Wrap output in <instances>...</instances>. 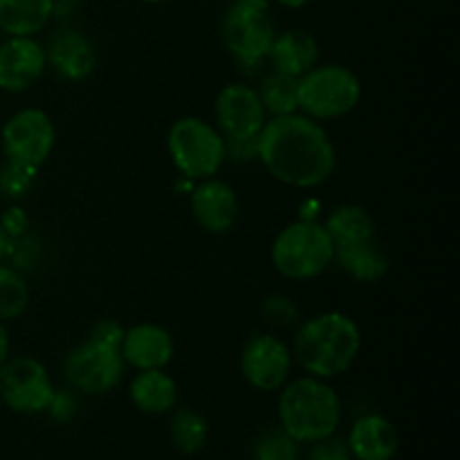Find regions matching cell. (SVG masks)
Returning <instances> with one entry per match:
<instances>
[{
  "instance_id": "cell-7",
  "label": "cell",
  "mask_w": 460,
  "mask_h": 460,
  "mask_svg": "<svg viewBox=\"0 0 460 460\" xmlns=\"http://www.w3.org/2000/svg\"><path fill=\"white\" fill-rule=\"evenodd\" d=\"M277 36L270 9L250 7L234 0L220 21V39L227 52L241 66L254 67L268 58L272 40Z\"/></svg>"
},
{
  "instance_id": "cell-5",
  "label": "cell",
  "mask_w": 460,
  "mask_h": 460,
  "mask_svg": "<svg viewBox=\"0 0 460 460\" xmlns=\"http://www.w3.org/2000/svg\"><path fill=\"white\" fill-rule=\"evenodd\" d=\"M166 151L182 178H216L227 162V142L214 124L196 115L180 117L166 135Z\"/></svg>"
},
{
  "instance_id": "cell-21",
  "label": "cell",
  "mask_w": 460,
  "mask_h": 460,
  "mask_svg": "<svg viewBox=\"0 0 460 460\" xmlns=\"http://www.w3.org/2000/svg\"><path fill=\"white\" fill-rule=\"evenodd\" d=\"M54 16V0H0V31L36 36Z\"/></svg>"
},
{
  "instance_id": "cell-10",
  "label": "cell",
  "mask_w": 460,
  "mask_h": 460,
  "mask_svg": "<svg viewBox=\"0 0 460 460\" xmlns=\"http://www.w3.org/2000/svg\"><path fill=\"white\" fill-rule=\"evenodd\" d=\"M124 368V358L117 346L85 340L67 353L63 362V376L70 389L88 395H102L119 386Z\"/></svg>"
},
{
  "instance_id": "cell-3",
  "label": "cell",
  "mask_w": 460,
  "mask_h": 460,
  "mask_svg": "<svg viewBox=\"0 0 460 460\" xmlns=\"http://www.w3.org/2000/svg\"><path fill=\"white\" fill-rule=\"evenodd\" d=\"M279 395V427L299 445L335 436L341 422V400L328 380L301 376L288 380Z\"/></svg>"
},
{
  "instance_id": "cell-1",
  "label": "cell",
  "mask_w": 460,
  "mask_h": 460,
  "mask_svg": "<svg viewBox=\"0 0 460 460\" xmlns=\"http://www.w3.org/2000/svg\"><path fill=\"white\" fill-rule=\"evenodd\" d=\"M256 160L277 182L292 189H317L337 169L331 135L304 112L268 117L256 137Z\"/></svg>"
},
{
  "instance_id": "cell-4",
  "label": "cell",
  "mask_w": 460,
  "mask_h": 460,
  "mask_svg": "<svg viewBox=\"0 0 460 460\" xmlns=\"http://www.w3.org/2000/svg\"><path fill=\"white\" fill-rule=\"evenodd\" d=\"M272 268L290 281L317 279L335 263V243L319 220H295L277 234L270 250Z\"/></svg>"
},
{
  "instance_id": "cell-29",
  "label": "cell",
  "mask_w": 460,
  "mask_h": 460,
  "mask_svg": "<svg viewBox=\"0 0 460 460\" xmlns=\"http://www.w3.org/2000/svg\"><path fill=\"white\" fill-rule=\"evenodd\" d=\"M305 460H355L350 454L346 440L337 438V436H328V438L317 440L310 445V452L305 454Z\"/></svg>"
},
{
  "instance_id": "cell-33",
  "label": "cell",
  "mask_w": 460,
  "mask_h": 460,
  "mask_svg": "<svg viewBox=\"0 0 460 460\" xmlns=\"http://www.w3.org/2000/svg\"><path fill=\"white\" fill-rule=\"evenodd\" d=\"M12 355V340H9V331L3 322H0V367L7 362V358Z\"/></svg>"
},
{
  "instance_id": "cell-32",
  "label": "cell",
  "mask_w": 460,
  "mask_h": 460,
  "mask_svg": "<svg viewBox=\"0 0 460 460\" xmlns=\"http://www.w3.org/2000/svg\"><path fill=\"white\" fill-rule=\"evenodd\" d=\"M0 223H3L4 232L9 234V238H21L22 234L30 232V218H27L25 211L21 209V207L12 205L7 207V209L3 211V216H0Z\"/></svg>"
},
{
  "instance_id": "cell-12",
  "label": "cell",
  "mask_w": 460,
  "mask_h": 460,
  "mask_svg": "<svg viewBox=\"0 0 460 460\" xmlns=\"http://www.w3.org/2000/svg\"><path fill=\"white\" fill-rule=\"evenodd\" d=\"M292 350L281 337L272 332H259L250 337L241 353L243 380L256 391L272 394L279 391L292 373Z\"/></svg>"
},
{
  "instance_id": "cell-19",
  "label": "cell",
  "mask_w": 460,
  "mask_h": 460,
  "mask_svg": "<svg viewBox=\"0 0 460 460\" xmlns=\"http://www.w3.org/2000/svg\"><path fill=\"white\" fill-rule=\"evenodd\" d=\"M130 402L148 416H164L178 404V382L164 368L137 371L128 386Z\"/></svg>"
},
{
  "instance_id": "cell-24",
  "label": "cell",
  "mask_w": 460,
  "mask_h": 460,
  "mask_svg": "<svg viewBox=\"0 0 460 460\" xmlns=\"http://www.w3.org/2000/svg\"><path fill=\"white\" fill-rule=\"evenodd\" d=\"M296 84L299 79L295 76H286L281 72L270 70L263 76L259 90L261 102H263L265 112L268 117H281V115H292V112H299V103H296Z\"/></svg>"
},
{
  "instance_id": "cell-25",
  "label": "cell",
  "mask_w": 460,
  "mask_h": 460,
  "mask_svg": "<svg viewBox=\"0 0 460 460\" xmlns=\"http://www.w3.org/2000/svg\"><path fill=\"white\" fill-rule=\"evenodd\" d=\"M30 283L16 268L0 265V322H16L30 308Z\"/></svg>"
},
{
  "instance_id": "cell-37",
  "label": "cell",
  "mask_w": 460,
  "mask_h": 460,
  "mask_svg": "<svg viewBox=\"0 0 460 460\" xmlns=\"http://www.w3.org/2000/svg\"><path fill=\"white\" fill-rule=\"evenodd\" d=\"M139 3H146V4H160V3H166V0H139Z\"/></svg>"
},
{
  "instance_id": "cell-13",
  "label": "cell",
  "mask_w": 460,
  "mask_h": 460,
  "mask_svg": "<svg viewBox=\"0 0 460 460\" xmlns=\"http://www.w3.org/2000/svg\"><path fill=\"white\" fill-rule=\"evenodd\" d=\"M48 70V54L34 36H7L0 43V90L21 94L34 88Z\"/></svg>"
},
{
  "instance_id": "cell-30",
  "label": "cell",
  "mask_w": 460,
  "mask_h": 460,
  "mask_svg": "<svg viewBox=\"0 0 460 460\" xmlns=\"http://www.w3.org/2000/svg\"><path fill=\"white\" fill-rule=\"evenodd\" d=\"M79 411V402H76V395L72 394V389H57L52 395V402H49L48 413L52 416L54 422H70L72 418Z\"/></svg>"
},
{
  "instance_id": "cell-15",
  "label": "cell",
  "mask_w": 460,
  "mask_h": 460,
  "mask_svg": "<svg viewBox=\"0 0 460 460\" xmlns=\"http://www.w3.org/2000/svg\"><path fill=\"white\" fill-rule=\"evenodd\" d=\"M119 353L124 364L135 371H151V368H166L173 362L175 341L173 335L164 326L157 323H137L124 331Z\"/></svg>"
},
{
  "instance_id": "cell-27",
  "label": "cell",
  "mask_w": 460,
  "mask_h": 460,
  "mask_svg": "<svg viewBox=\"0 0 460 460\" xmlns=\"http://www.w3.org/2000/svg\"><path fill=\"white\" fill-rule=\"evenodd\" d=\"M36 173L39 171L30 169V166L16 164V162H4V166L0 169V193L4 198L18 200V198L30 193V189L34 187Z\"/></svg>"
},
{
  "instance_id": "cell-35",
  "label": "cell",
  "mask_w": 460,
  "mask_h": 460,
  "mask_svg": "<svg viewBox=\"0 0 460 460\" xmlns=\"http://www.w3.org/2000/svg\"><path fill=\"white\" fill-rule=\"evenodd\" d=\"M272 3L281 4V7H286V9H301V7H305L310 0H272Z\"/></svg>"
},
{
  "instance_id": "cell-36",
  "label": "cell",
  "mask_w": 460,
  "mask_h": 460,
  "mask_svg": "<svg viewBox=\"0 0 460 460\" xmlns=\"http://www.w3.org/2000/svg\"><path fill=\"white\" fill-rule=\"evenodd\" d=\"M243 4H250V7H259V9H270L272 0H238Z\"/></svg>"
},
{
  "instance_id": "cell-20",
  "label": "cell",
  "mask_w": 460,
  "mask_h": 460,
  "mask_svg": "<svg viewBox=\"0 0 460 460\" xmlns=\"http://www.w3.org/2000/svg\"><path fill=\"white\" fill-rule=\"evenodd\" d=\"M323 227L335 243V250L376 241V220H373L371 211L364 209L362 205H353V202L335 207L328 214Z\"/></svg>"
},
{
  "instance_id": "cell-6",
  "label": "cell",
  "mask_w": 460,
  "mask_h": 460,
  "mask_svg": "<svg viewBox=\"0 0 460 460\" xmlns=\"http://www.w3.org/2000/svg\"><path fill=\"white\" fill-rule=\"evenodd\" d=\"M362 99V81L350 67L323 63L299 76L296 103L299 112L314 121H332L346 117Z\"/></svg>"
},
{
  "instance_id": "cell-22",
  "label": "cell",
  "mask_w": 460,
  "mask_h": 460,
  "mask_svg": "<svg viewBox=\"0 0 460 460\" xmlns=\"http://www.w3.org/2000/svg\"><path fill=\"white\" fill-rule=\"evenodd\" d=\"M335 263L359 283H377L389 272V259L380 250L377 241H368L353 247H337Z\"/></svg>"
},
{
  "instance_id": "cell-2",
  "label": "cell",
  "mask_w": 460,
  "mask_h": 460,
  "mask_svg": "<svg viewBox=\"0 0 460 460\" xmlns=\"http://www.w3.org/2000/svg\"><path fill=\"white\" fill-rule=\"evenodd\" d=\"M290 350L292 359L305 376L335 380L358 362L362 331L350 314L328 310L299 323Z\"/></svg>"
},
{
  "instance_id": "cell-9",
  "label": "cell",
  "mask_w": 460,
  "mask_h": 460,
  "mask_svg": "<svg viewBox=\"0 0 460 460\" xmlns=\"http://www.w3.org/2000/svg\"><path fill=\"white\" fill-rule=\"evenodd\" d=\"M57 144L52 117L40 108H21L0 130V146L4 160L39 171L49 160Z\"/></svg>"
},
{
  "instance_id": "cell-26",
  "label": "cell",
  "mask_w": 460,
  "mask_h": 460,
  "mask_svg": "<svg viewBox=\"0 0 460 460\" xmlns=\"http://www.w3.org/2000/svg\"><path fill=\"white\" fill-rule=\"evenodd\" d=\"M252 460H299V443L281 427H270L254 440Z\"/></svg>"
},
{
  "instance_id": "cell-11",
  "label": "cell",
  "mask_w": 460,
  "mask_h": 460,
  "mask_svg": "<svg viewBox=\"0 0 460 460\" xmlns=\"http://www.w3.org/2000/svg\"><path fill=\"white\" fill-rule=\"evenodd\" d=\"M214 119L225 142H252L268 121V112L254 85L234 81L216 94Z\"/></svg>"
},
{
  "instance_id": "cell-28",
  "label": "cell",
  "mask_w": 460,
  "mask_h": 460,
  "mask_svg": "<svg viewBox=\"0 0 460 460\" xmlns=\"http://www.w3.org/2000/svg\"><path fill=\"white\" fill-rule=\"evenodd\" d=\"M299 305L288 295H272L263 301V317L270 326L288 328L299 322Z\"/></svg>"
},
{
  "instance_id": "cell-14",
  "label": "cell",
  "mask_w": 460,
  "mask_h": 460,
  "mask_svg": "<svg viewBox=\"0 0 460 460\" xmlns=\"http://www.w3.org/2000/svg\"><path fill=\"white\" fill-rule=\"evenodd\" d=\"M189 205L196 223L207 234H227L238 218V196L225 180H200L189 191Z\"/></svg>"
},
{
  "instance_id": "cell-34",
  "label": "cell",
  "mask_w": 460,
  "mask_h": 460,
  "mask_svg": "<svg viewBox=\"0 0 460 460\" xmlns=\"http://www.w3.org/2000/svg\"><path fill=\"white\" fill-rule=\"evenodd\" d=\"M9 247H12V238H9V234L4 232L3 223H0V261L9 254Z\"/></svg>"
},
{
  "instance_id": "cell-16",
  "label": "cell",
  "mask_w": 460,
  "mask_h": 460,
  "mask_svg": "<svg viewBox=\"0 0 460 460\" xmlns=\"http://www.w3.org/2000/svg\"><path fill=\"white\" fill-rule=\"evenodd\" d=\"M48 66L66 81H84L97 67L99 57L88 36L76 30H61L45 48Z\"/></svg>"
},
{
  "instance_id": "cell-31",
  "label": "cell",
  "mask_w": 460,
  "mask_h": 460,
  "mask_svg": "<svg viewBox=\"0 0 460 460\" xmlns=\"http://www.w3.org/2000/svg\"><path fill=\"white\" fill-rule=\"evenodd\" d=\"M124 331L126 328H121L115 319H99V322L90 328L88 340L102 341V344L117 346V349H119L121 340H124Z\"/></svg>"
},
{
  "instance_id": "cell-17",
  "label": "cell",
  "mask_w": 460,
  "mask_h": 460,
  "mask_svg": "<svg viewBox=\"0 0 460 460\" xmlns=\"http://www.w3.org/2000/svg\"><path fill=\"white\" fill-rule=\"evenodd\" d=\"M355 460H394L400 449V434L382 413H367L353 422L346 438Z\"/></svg>"
},
{
  "instance_id": "cell-23",
  "label": "cell",
  "mask_w": 460,
  "mask_h": 460,
  "mask_svg": "<svg viewBox=\"0 0 460 460\" xmlns=\"http://www.w3.org/2000/svg\"><path fill=\"white\" fill-rule=\"evenodd\" d=\"M171 443L184 456H196L209 440V422L196 409H178L169 422Z\"/></svg>"
},
{
  "instance_id": "cell-18",
  "label": "cell",
  "mask_w": 460,
  "mask_h": 460,
  "mask_svg": "<svg viewBox=\"0 0 460 460\" xmlns=\"http://www.w3.org/2000/svg\"><path fill=\"white\" fill-rule=\"evenodd\" d=\"M268 61L274 72L286 76H304L319 63V43L310 31L286 30L274 36Z\"/></svg>"
},
{
  "instance_id": "cell-8",
  "label": "cell",
  "mask_w": 460,
  "mask_h": 460,
  "mask_svg": "<svg viewBox=\"0 0 460 460\" xmlns=\"http://www.w3.org/2000/svg\"><path fill=\"white\" fill-rule=\"evenodd\" d=\"M57 391L45 364L31 355H9L0 367V400L21 416H39L48 411Z\"/></svg>"
}]
</instances>
